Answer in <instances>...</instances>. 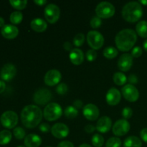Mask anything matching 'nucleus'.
Returning <instances> with one entry per match:
<instances>
[{"label": "nucleus", "mask_w": 147, "mask_h": 147, "mask_svg": "<svg viewBox=\"0 0 147 147\" xmlns=\"http://www.w3.org/2000/svg\"><path fill=\"white\" fill-rule=\"evenodd\" d=\"M70 133L68 126L63 123H57L51 127V134L54 137L63 139L67 137Z\"/></svg>", "instance_id": "obj_13"}, {"label": "nucleus", "mask_w": 147, "mask_h": 147, "mask_svg": "<svg viewBox=\"0 0 147 147\" xmlns=\"http://www.w3.org/2000/svg\"><path fill=\"white\" fill-rule=\"evenodd\" d=\"M133 65V57L129 53L121 55L118 60V67L122 72L129 71Z\"/></svg>", "instance_id": "obj_16"}, {"label": "nucleus", "mask_w": 147, "mask_h": 147, "mask_svg": "<svg viewBox=\"0 0 147 147\" xmlns=\"http://www.w3.org/2000/svg\"><path fill=\"white\" fill-rule=\"evenodd\" d=\"M61 79V73L56 69H53L47 72L44 77V82L47 86H55L60 83Z\"/></svg>", "instance_id": "obj_14"}, {"label": "nucleus", "mask_w": 147, "mask_h": 147, "mask_svg": "<svg viewBox=\"0 0 147 147\" xmlns=\"http://www.w3.org/2000/svg\"><path fill=\"white\" fill-rule=\"evenodd\" d=\"M57 147H75L74 144L70 141H63L60 142Z\"/></svg>", "instance_id": "obj_42"}, {"label": "nucleus", "mask_w": 147, "mask_h": 147, "mask_svg": "<svg viewBox=\"0 0 147 147\" xmlns=\"http://www.w3.org/2000/svg\"><path fill=\"white\" fill-rule=\"evenodd\" d=\"M130 128V123L126 119H119L112 126V132L116 137L123 136L129 133Z\"/></svg>", "instance_id": "obj_9"}, {"label": "nucleus", "mask_w": 147, "mask_h": 147, "mask_svg": "<svg viewBox=\"0 0 147 147\" xmlns=\"http://www.w3.org/2000/svg\"><path fill=\"white\" fill-rule=\"evenodd\" d=\"M42 139L35 134L27 135L24 139V146L26 147H39L42 144Z\"/></svg>", "instance_id": "obj_21"}, {"label": "nucleus", "mask_w": 147, "mask_h": 147, "mask_svg": "<svg viewBox=\"0 0 147 147\" xmlns=\"http://www.w3.org/2000/svg\"><path fill=\"white\" fill-rule=\"evenodd\" d=\"M113 80L115 84L117 86H124L126 82L128 81V79L124 73L117 72L113 75Z\"/></svg>", "instance_id": "obj_25"}, {"label": "nucleus", "mask_w": 147, "mask_h": 147, "mask_svg": "<svg viewBox=\"0 0 147 147\" xmlns=\"http://www.w3.org/2000/svg\"><path fill=\"white\" fill-rule=\"evenodd\" d=\"M103 54V56L106 59H110L111 60V59H113L117 57L119 52H118V50L116 48L111 47V46H109V47H106L104 49Z\"/></svg>", "instance_id": "obj_27"}, {"label": "nucleus", "mask_w": 147, "mask_h": 147, "mask_svg": "<svg viewBox=\"0 0 147 147\" xmlns=\"http://www.w3.org/2000/svg\"><path fill=\"white\" fill-rule=\"evenodd\" d=\"M91 143L95 147H102L104 144V139L98 134H96L91 139Z\"/></svg>", "instance_id": "obj_31"}, {"label": "nucleus", "mask_w": 147, "mask_h": 147, "mask_svg": "<svg viewBox=\"0 0 147 147\" xmlns=\"http://www.w3.org/2000/svg\"><path fill=\"white\" fill-rule=\"evenodd\" d=\"M52 98V93L48 89L40 88L36 90L33 96V100L34 103L37 105L44 106L45 104H48L49 101Z\"/></svg>", "instance_id": "obj_10"}, {"label": "nucleus", "mask_w": 147, "mask_h": 147, "mask_svg": "<svg viewBox=\"0 0 147 147\" xmlns=\"http://www.w3.org/2000/svg\"><path fill=\"white\" fill-rule=\"evenodd\" d=\"M136 32L141 37L147 38V22L144 20L139 22L136 25Z\"/></svg>", "instance_id": "obj_24"}, {"label": "nucleus", "mask_w": 147, "mask_h": 147, "mask_svg": "<svg viewBox=\"0 0 147 147\" xmlns=\"http://www.w3.org/2000/svg\"><path fill=\"white\" fill-rule=\"evenodd\" d=\"M96 127H95L93 125L91 124H88L85 127V131H86V133L88 134H92L96 131Z\"/></svg>", "instance_id": "obj_44"}, {"label": "nucleus", "mask_w": 147, "mask_h": 147, "mask_svg": "<svg viewBox=\"0 0 147 147\" xmlns=\"http://www.w3.org/2000/svg\"><path fill=\"white\" fill-rule=\"evenodd\" d=\"M140 136L142 140L147 144V128L143 129L140 132Z\"/></svg>", "instance_id": "obj_43"}, {"label": "nucleus", "mask_w": 147, "mask_h": 147, "mask_svg": "<svg viewBox=\"0 0 147 147\" xmlns=\"http://www.w3.org/2000/svg\"><path fill=\"white\" fill-rule=\"evenodd\" d=\"M12 134L8 130H3L0 132V144L7 145L11 142Z\"/></svg>", "instance_id": "obj_26"}, {"label": "nucleus", "mask_w": 147, "mask_h": 147, "mask_svg": "<svg viewBox=\"0 0 147 147\" xmlns=\"http://www.w3.org/2000/svg\"><path fill=\"white\" fill-rule=\"evenodd\" d=\"M17 147H26L25 146H17Z\"/></svg>", "instance_id": "obj_53"}, {"label": "nucleus", "mask_w": 147, "mask_h": 147, "mask_svg": "<svg viewBox=\"0 0 147 147\" xmlns=\"http://www.w3.org/2000/svg\"><path fill=\"white\" fill-rule=\"evenodd\" d=\"M43 112L36 105H27L21 112V121L27 129L37 127L42 119Z\"/></svg>", "instance_id": "obj_1"}, {"label": "nucleus", "mask_w": 147, "mask_h": 147, "mask_svg": "<svg viewBox=\"0 0 147 147\" xmlns=\"http://www.w3.org/2000/svg\"><path fill=\"white\" fill-rule=\"evenodd\" d=\"M63 109L57 103H50L45 106L43 111V116L48 121H55L61 117Z\"/></svg>", "instance_id": "obj_4"}, {"label": "nucleus", "mask_w": 147, "mask_h": 147, "mask_svg": "<svg viewBox=\"0 0 147 147\" xmlns=\"http://www.w3.org/2000/svg\"><path fill=\"white\" fill-rule=\"evenodd\" d=\"M143 47H144V49L145 51L147 52V40H146L144 42Z\"/></svg>", "instance_id": "obj_50"}, {"label": "nucleus", "mask_w": 147, "mask_h": 147, "mask_svg": "<svg viewBox=\"0 0 147 147\" xmlns=\"http://www.w3.org/2000/svg\"><path fill=\"white\" fill-rule=\"evenodd\" d=\"M47 147H52V146H47Z\"/></svg>", "instance_id": "obj_54"}, {"label": "nucleus", "mask_w": 147, "mask_h": 147, "mask_svg": "<svg viewBox=\"0 0 147 147\" xmlns=\"http://www.w3.org/2000/svg\"><path fill=\"white\" fill-rule=\"evenodd\" d=\"M63 47H64V49L66 51H68L70 52V53L73 50V45H72L71 43L68 41L65 42L63 44Z\"/></svg>", "instance_id": "obj_45"}, {"label": "nucleus", "mask_w": 147, "mask_h": 147, "mask_svg": "<svg viewBox=\"0 0 147 147\" xmlns=\"http://www.w3.org/2000/svg\"><path fill=\"white\" fill-rule=\"evenodd\" d=\"M123 98L129 102H136L139 98V90L134 85H125L121 88Z\"/></svg>", "instance_id": "obj_11"}, {"label": "nucleus", "mask_w": 147, "mask_h": 147, "mask_svg": "<svg viewBox=\"0 0 147 147\" xmlns=\"http://www.w3.org/2000/svg\"><path fill=\"white\" fill-rule=\"evenodd\" d=\"M83 101L80 100H76L73 102V106L76 108V109H80L83 107Z\"/></svg>", "instance_id": "obj_46"}, {"label": "nucleus", "mask_w": 147, "mask_h": 147, "mask_svg": "<svg viewBox=\"0 0 147 147\" xmlns=\"http://www.w3.org/2000/svg\"><path fill=\"white\" fill-rule=\"evenodd\" d=\"M64 115L67 119H75L78 115V110L73 106H67L64 110Z\"/></svg>", "instance_id": "obj_29"}, {"label": "nucleus", "mask_w": 147, "mask_h": 147, "mask_svg": "<svg viewBox=\"0 0 147 147\" xmlns=\"http://www.w3.org/2000/svg\"><path fill=\"white\" fill-rule=\"evenodd\" d=\"M142 142L139 138L131 136L126 138L123 142V147H142Z\"/></svg>", "instance_id": "obj_23"}, {"label": "nucleus", "mask_w": 147, "mask_h": 147, "mask_svg": "<svg viewBox=\"0 0 147 147\" xmlns=\"http://www.w3.org/2000/svg\"><path fill=\"white\" fill-rule=\"evenodd\" d=\"M68 90V87L65 83H60L56 88V92L60 95H65Z\"/></svg>", "instance_id": "obj_37"}, {"label": "nucleus", "mask_w": 147, "mask_h": 147, "mask_svg": "<svg viewBox=\"0 0 147 147\" xmlns=\"http://www.w3.org/2000/svg\"><path fill=\"white\" fill-rule=\"evenodd\" d=\"M121 14L123 20L127 22H136L143 16L142 4L138 1H130L123 6Z\"/></svg>", "instance_id": "obj_3"}, {"label": "nucleus", "mask_w": 147, "mask_h": 147, "mask_svg": "<svg viewBox=\"0 0 147 147\" xmlns=\"http://www.w3.org/2000/svg\"><path fill=\"white\" fill-rule=\"evenodd\" d=\"M132 115H133V111L131 108L129 107H125L122 111V116L124 119H129L131 118Z\"/></svg>", "instance_id": "obj_38"}, {"label": "nucleus", "mask_w": 147, "mask_h": 147, "mask_svg": "<svg viewBox=\"0 0 147 147\" xmlns=\"http://www.w3.org/2000/svg\"><path fill=\"white\" fill-rule=\"evenodd\" d=\"M13 134L16 139H18V140H22L23 139H24V138H25L26 132L23 128L18 126V127H16L14 129Z\"/></svg>", "instance_id": "obj_34"}, {"label": "nucleus", "mask_w": 147, "mask_h": 147, "mask_svg": "<svg viewBox=\"0 0 147 147\" xmlns=\"http://www.w3.org/2000/svg\"><path fill=\"white\" fill-rule=\"evenodd\" d=\"M32 30L37 32H43L47 28V24L44 20L41 18H35L30 22Z\"/></svg>", "instance_id": "obj_22"}, {"label": "nucleus", "mask_w": 147, "mask_h": 147, "mask_svg": "<svg viewBox=\"0 0 147 147\" xmlns=\"http://www.w3.org/2000/svg\"><path fill=\"white\" fill-rule=\"evenodd\" d=\"M85 39H86V37L83 33H78L73 38V44L77 47H81L84 44Z\"/></svg>", "instance_id": "obj_33"}, {"label": "nucleus", "mask_w": 147, "mask_h": 147, "mask_svg": "<svg viewBox=\"0 0 147 147\" xmlns=\"http://www.w3.org/2000/svg\"><path fill=\"white\" fill-rule=\"evenodd\" d=\"M137 41V34L131 29H123L115 37V43L120 51L128 52L133 48Z\"/></svg>", "instance_id": "obj_2"}, {"label": "nucleus", "mask_w": 147, "mask_h": 147, "mask_svg": "<svg viewBox=\"0 0 147 147\" xmlns=\"http://www.w3.org/2000/svg\"><path fill=\"white\" fill-rule=\"evenodd\" d=\"M143 53V50H142V47H139V46H136V47H134L133 50L131 51V56L133 57V58H138V57H141Z\"/></svg>", "instance_id": "obj_39"}, {"label": "nucleus", "mask_w": 147, "mask_h": 147, "mask_svg": "<svg viewBox=\"0 0 147 147\" xmlns=\"http://www.w3.org/2000/svg\"><path fill=\"white\" fill-rule=\"evenodd\" d=\"M86 40L88 45L94 50H99L104 45V37L96 30L88 32L86 36Z\"/></svg>", "instance_id": "obj_6"}, {"label": "nucleus", "mask_w": 147, "mask_h": 147, "mask_svg": "<svg viewBox=\"0 0 147 147\" xmlns=\"http://www.w3.org/2000/svg\"><path fill=\"white\" fill-rule=\"evenodd\" d=\"M34 3L37 4V6L42 7V6H44L45 4H47V1L46 0H34Z\"/></svg>", "instance_id": "obj_47"}, {"label": "nucleus", "mask_w": 147, "mask_h": 147, "mask_svg": "<svg viewBox=\"0 0 147 147\" xmlns=\"http://www.w3.org/2000/svg\"><path fill=\"white\" fill-rule=\"evenodd\" d=\"M17 74V68L11 63H7L0 70V78L3 81L9 82L12 80Z\"/></svg>", "instance_id": "obj_12"}, {"label": "nucleus", "mask_w": 147, "mask_h": 147, "mask_svg": "<svg viewBox=\"0 0 147 147\" xmlns=\"http://www.w3.org/2000/svg\"><path fill=\"white\" fill-rule=\"evenodd\" d=\"M112 127V121L109 116H102L96 123V129L98 132L106 134L110 131Z\"/></svg>", "instance_id": "obj_18"}, {"label": "nucleus", "mask_w": 147, "mask_h": 147, "mask_svg": "<svg viewBox=\"0 0 147 147\" xmlns=\"http://www.w3.org/2000/svg\"><path fill=\"white\" fill-rule=\"evenodd\" d=\"M116 12L115 7L109 1H102L96 7V14L100 19H109L113 17Z\"/></svg>", "instance_id": "obj_5"}, {"label": "nucleus", "mask_w": 147, "mask_h": 147, "mask_svg": "<svg viewBox=\"0 0 147 147\" xmlns=\"http://www.w3.org/2000/svg\"><path fill=\"white\" fill-rule=\"evenodd\" d=\"M141 4H143L144 6H147V0H140L139 1Z\"/></svg>", "instance_id": "obj_51"}, {"label": "nucleus", "mask_w": 147, "mask_h": 147, "mask_svg": "<svg viewBox=\"0 0 147 147\" xmlns=\"http://www.w3.org/2000/svg\"><path fill=\"white\" fill-rule=\"evenodd\" d=\"M23 20V14L21 11H13L9 17V20L11 23L14 24H19L22 22Z\"/></svg>", "instance_id": "obj_28"}, {"label": "nucleus", "mask_w": 147, "mask_h": 147, "mask_svg": "<svg viewBox=\"0 0 147 147\" xmlns=\"http://www.w3.org/2000/svg\"><path fill=\"white\" fill-rule=\"evenodd\" d=\"M83 114L86 119L89 121H96L98 118L100 111L96 105L93 103H88L83 107Z\"/></svg>", "instance_id": "obj_15"}, {"label": "nucleus", "mask_w": 147, "mask_h": 147, "mask_svg": "<svg viewBox=\"0 0 147 147\" xmlns=\"http://www.w3.org/2000/svg\"><path fill=\"white\" fill-rule=\"evenodd\" d=\"M70 60L75 65H80L84 61V53L79 48L73 49L69 55Z\"/></svg>", "instance_id": "obj_20"}, {"label": "nucleus", "mask_w": 147, "mask_h": 147, "mask_svg": "<svg viewBox=\"0 0 147 147\" xmlns=\"http://www.w3.org/2000/svg\"><path fill=\"white\" fill-rule=\"evenodd\" d=\"M101 24H102L101 19L99 18V17H97V16H95V17H93V18L90 20V26H91L92 28L93 29H97L98 28V27H100V25H101Z\"/></svg>", "instance_id": "obj_35"}, {"label": "nucleus", "mask_w": 147, "mask_h": 147, "mask_svg": "<svg viewBox=\"0 0 147 147\" xmlns=\"http://www.w3.org/2000/svg\"><path fill=\"white\" fill-rule=\"evenodd\" d=\"M4 25H5V21H4V20L2 17H0V27L2 28Z\"/></svg>", "instance_id": "obj_49"}, {"label": "nucleus", "mask_w": 147, "mask_h": 147, "mask_svg": "<svg viewBox=\"0 0 147 147\" xmlns=\"http://www.w3.org/2000/svg\"><path fill=\"white\" fill-rule=\"evenodd\" d=\"M1 34L4 38L12 40L16 38L19 34V30L13 24H5L1 30Z\"/></svg>", "instance_id": "obj_19"}, {"label": "nucleus", "mask_w": 147, "mask_h": 147, "mask_svg": "<svg viewBox=\"0 0 147 147\" xmlns=\"http://www.w3.org/2000/svg\"><path fill=\"white\" fill-rule=\"evenodd\" d=\"M122 142L119 137H111L106 143V147H121Z\"/></svg>", "instance_id": "obj_32"}, {"label": "nucleus", "mask_w": 147, "mask_h": 147, "mask_svg": "<svg viewBox=\"0 0 147 147\" xmlns=\"http://www.w3.org/2000/svg\"><path fill=\"white\" fill-rule=\"evenodd\" d=\"M19 118L17 113L12 111H7L0 117L1 125L7 129H14L18 123Z\"/></svg>", "instance_id": "obj_7"}, {"label": "nucleus", "mask_w": 147, "mask_h": 147, "mask_svg": "<svg viewBox=\"0 0 147 147\" xmlns=\"http://www.w3.org/2000/svg\"><path fill=\"white\" fill-rule=\"evenodd\" d=\"M10 4L13 8L17 10H22L27 7V0H10Z\"/></svg>", "instance_id": "obj_30"}, {"label": "nucleus", "mask_w": 147, "mask_h": 147, "mask_svg": "<svg viewBox=\"0 0 147 147\" xmlns=\"http://www.w3.org/2000/svg\"><path fill=\"white\" fill-rule=\"evenodd\" d=\"M106 102L110 106H116L119 104L121 99V92L116 88H111L108 90L106 96Z\"/></svg>", "instance_id": "obj_17"}, {"label": "nucleus", "mask_w": 147, "mask_h": 147, "mask_svg": "<svg viewBox=\"0 0 147 147\" xmlns=\"http://www.w3.org/2000/svg\"><path fill=\"white\" fill-rule=\"evenodd\" d=\"M44 15L47 22L50 24H55L58 21L60 16V10L58 6L55 4H49L45 7Z\"/></svg>", "instance_id": "obj_8"}, {"label": "nucleus", "mask_w": 147, "mask_h": 147, "mask_svg": "<svg viewBox=\"0 0 147 147\" xmlns=\"http://www.w3.org/2000/svg\"><path fill=\"white\" fill-rule=\"evenodd\" d=\"M39 129H40L42 133L47 134L50 132V131H51V127H50V126L48 123H42L39 126Z\"/></svg>", "instance_id": "obj_40"}, {"label": "nucleus", "mask_w": 147, "mask_h": 147, "mask_svg": "<svg viewBox=\"0 0 147 147\" xmlns=\"http://www.w3.org/2000/svg\"><path fill=\"white\" fill-rule=\"evenodd\" d=\"M79 147H92L90 144H83L80 145Z\"/></svg>", "instance_id": "obj_52"}, {"label": "nucleus", "mask_w": 147, "mask_h": 147, "mask_svg": "<svg viewBox=\"0 0 147 147\" xmlns=\"http://www.w3.org/2000/svg\"><path fill=\"white\" fill-rule=\"evenodd\" d=\"M128 81H129V84L131 85H134V84H136L138 83V78L136 77V75L132 74L130 75L129 77L127 78Z\"/></svg>", "instance_id": "obj_41"}, {"label": "nucleus", "mask_w": 147, "mask_h": 147, "mask_svg": "<svg viewBox=\"0 0 147 147\" xmlns=\"http://www.w3.org/2000/svg\"><path fill=\"white\" fill-rule=\"evenodd\" d=\"M6 88V84L4 83V81L3 80H0V94L2 93L5 90Z\"/></svg>", "instance_id": "obj_48"}, {"label": "nucleus", "mask_w": 147, "mask_h": 147, "mask_svg": "<svg viewBox=\"0 0 147 147\" xmlns=\"http://www.w3.org/2000/svg\"><path fill=\"white\" fill-rule=\"evenodd\" d=\"M97 52L96 50H93V49H90V50H88L87 51L86 54V59L88 60L89 62H93L97 58Z\"/></svg>", "instance_id": "obj_36"}]
</instances>
